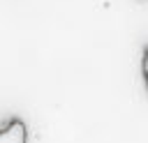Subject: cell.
<instances>
[{"label":"cell","mask_w":148,"mask_h":143,"mask_svg":"<svg viewBox=\"0 0 148 143\" xmlns=\"http://www.w3.org/2000/svg\"><path fill=\"white\" fill-rule=\"evenodd\" d=\"M0 143H28V129L25 122L14 118L5 129H0Z\"/></svg>","instance_id":"1"}]
</instances>
